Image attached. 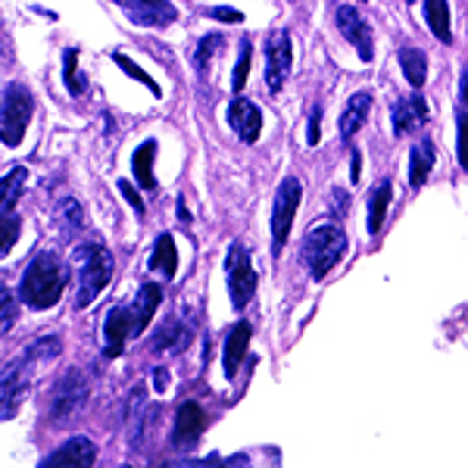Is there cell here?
Instances as JSON below:
<instances>
[{
  "label": "cell",
  "mask_w": 468,
  "mask_h": 468,
  "mask_svg": "<svg viewBox=\"0 0 468 468\" xmlns=\"http://www.w3.org/2000/svg\"><path fill=\"white\" fill-rule=\"evenodd\" d=\"M250 59H253V48L244 41V44H240V50H238V63H234V75H231V90H234V94H244L247 75H250Z\"/></svg>",
  "instance_id": "obj_33"
},
{
  "label": "cell",
  "mask_w": 468,
  "mask_h": 468,
  "mask_svg": "<svg viewBox=\"0 0 468 468\" xmlns=\"http://www.w3.org/2000/svg\"><path fill=\"white\" fill-rule=\"evenodd\" d=\"M26 178H28L26 165H13V169L0 178V213H13V207L19 203V194H22Z\"/></svg>",
  "instance_id": "obj_28"
},
{
  "label": "cell",
  "mask_w": 468,
  "mask_h": 468,
  "mask_svg": "<svg viewBox=\"0 0 468 468\" xmlns=\"http://www.w3.org/2000/svg\"><path fill=\"white\" fill-rule=\"evenodd\" d=\"M209 16L218 22H244V13L231 10V6H216V10H209Z\"/></svg>",
  "instance_id": "obj_39"
},
{
  "label": "cell",
  "mask_w": 468,
  "mask_h": 468,
  "mask_svg": "<svg viewBox=\"0 0 468 468\" xmlns=\"http://www.w3.org/2000/svg\"><path fill=\"white\" fill-rule=\"evenodd\" d=\"M359 178H362V154L359 150H353L350 154V181L353 185H359Z\"/></svg>",
  "instance_id": "obj_41"
},
{
  "label": "cell",
  "mask_w": 468,
  "mask_h": 468,
  "mask_svg": "<svg viewBox=\"0 0 468 468\" xmlns=\"http://www.w3.org/2000/svg\"><path fill=\"white\" fill-rule=\"evenodd\" d=\"M32 368H35V359L28 356V353L10 359L0 368V419H10V415L19 410L22 397H26V388H28V378H32Z\"/></svg>",
  "instance_id": "obj_8"
},
{
  "label": "cell",
  "mask_w": 468,
  "mask_h": 468,
  "mask_svg": "<svg viewBox=\"0 0 468 468\" xmlns=\"http://www.w3.org/2000/svg\"><path fill=\"white\" fill-rule=\"evenodd\" d=\"M147 269L150 271H163L165 278H176L178 271V247H176V238L172 234H160L154 244V253L147 260Z\"/></svg>",
  "instance_id": "obj_23"
},
{
  "label": "cell",
  "mask_w": 468,
  "mask_h": 468,
  "mask_svg": "<svg viewBox=\"0 0 468 468\" xmlns=\"http://www.w3.org/2000/svg\"><path fill=\"white\" fill-rule=\"evenodd\" d=\"M229 125L234 128L244 144H256L262 132V112L253 101H247L244 94H234V101L229 103Z\"/></svg>",
  "instance_id": "obj_13"
},
{
  "label": "cell",
  "mask_w": 468,
  "mask_h": 468,
  "mask_svg": "<svg viewBox=\"0 0 468 468\" xmlns=\"http://www.w3.org/2000/svg\"><path fill=\"white\" fill-rule=\"evenodd\" d=\"M459 101L468 103V59L463 66V75H459Z\"/></svg>",
  "instance_id": "obj_42"
},
{
  "label": "cell",
  "mask_w": 468,
  "mask_h": 468,
  "mask_svg": "<svg viewBox=\"0 0 468 468\" xmlns=\"http://www.w3.org/2000/svg\"><path fill=\"white\" fill-rule=\"evenodd\" d=\"M88 375L81 368H66L50 390V425H66V421L79 419V412L88 403Z\"/></svg>",
  "instance_id": "obj_5"
},
{
  "label": "cell",
  "mask_w": 468,
  "mask_h": 468,
  "mask_svg": "<svg viewBox=\"0 0 468 468\" xmlns=\"http://www.w3.org/2000/svg\"><path fill=\"white\" fill-rule=\"evenodd\" d=\"M154 156H156V141H144L132 156V172L134 181L141 185V191H154L156 178H154Z\"/></svg>",
  "instance_id": "obj_25"
},
{
  "label": "cell",
  "mask_w": 468,
  "mask_h": 468,
  "mask_svg": "<svg viewBox=\"0 0 468 468\" xmlns=\"http://www.w3.org/2000/svg\"><path fill=\"white\" fill-rule=\"evenodd\" d=\"M178 218H181V222H191V213H187V207H185V197H178Z\"/></svg>",
  "instance_id": "obj_43"
},
{
  "label": "cell",
  "mask_w": 468,
  "mask_h": 468,
  "mask_svg": "<svg viewBox=\"0 0 468 468\" xmlns=\"http://www.w3.org/2000/svg\"><path fill=\"white\" fill-rule=\"evenodd\" d=\"M291 66H293V44L291 35L284 28L271 32L266 37V85L271 94H278L291 79Z\"/></svg>",
  "instance_id": "obj_9"
},
{
  "label": "cell",
  "mask_w": 468,
  "mask_h": 468,
  "mask_svg": "<svg viewBox=\"0 0 468 468\" xmlns=\"http://www.w3.org/2000/svg\"><path fill=\"white\" fill-rule=\"evenodd\" d=\"M19 231H22L19 216L0 213V260H4V256L13 250V244L19 240Z\"/></svg>",
  "instance_id": "obj_32"
},
{
  "label": "cell",
  "mask_w": 468,
  "mask_h": 468,
  "mask_svg": "<svg viewBox=\"0 0 468 468\" xmlns=\"http://www.w3.org/2000/svg\"><path fill=\"white\" fill-rule=\"evenodd\" d=\"M163 303V291L156 288V284H141L138 297L132 300V322H134V335H141V331L147 328L150 319L156 315V306Z\"/></svg>",
  "instance_id": "obj_20"
},
{
  "label": "cell",
  "mask_w": 468,
  "mask_h": 468,
  "mask_svg": "<svg viewBox=\"0 0 468 468\" xmlns=\"http://www.w3.org/2000/svg\"><path fill=\"white\" fill-rule=\"evenodd\" d=\"M191 341H194L191 324H185L181 319H172L154 335V350L156 353H181V350H187Z\"/></svg>",
  "instance_id": "obj_19"
},
{
  "label": "cell",
  "mask_w": 468,
  "mask_h": 468,
  "mask_svg": "<svg viewBox=\"0 0 468 468\" xmlns=\"http://www.w3.org/2000/svg\"><path fill=\"white\" fill-rule=\"evenodd\" d=\"M368 112H372V94H368V90H356V94L346 101V107L341 112V122H337V132H341L344 141H350L353 134L366 125Z\"/></svg>",
  "instance_id": "obj_18"
},
{
  "label": "cell",
  "mask_w": 468,
  "mask_h": 468,
  "mask_svg": "<svg viewBox=\"0 0 468 468\" xmlns=\"http://www.w3.org/2000/svg\"><path fill=\"white\" fill-rule=\"evenodd\" d=\"M359 4H366V0H359Z\"/></svg>",
  "instance_id": "obj_44"
},
{
  "label": "cell",
  "mask_w": 468,
  "mask_h": 468,
  "mask_svg": "<svg viewBox=\"0 0 468 468\" xmlns=\"http://www.w3.org/2000/svg\"><path fill=\"white\" fill-rule=\"evenodd\" d=\"M300 197H303V187H300L297 178H284L275 191V200H271V253L282 256L284 244L291 238V229H293V218H297V209H300Z\"/></svg>",
  "instance_id": "obj_6"
},
{
  "label": "cell",
  "mask_w": 468,
  "mask_h": 468,
  "mask_svg": "<svg viewBox=\"0 0 468 468\" xmlns=\"http://www.w3.org/2000/svg\"><path fill=\"white\" fill-rule=\"evenodd\" d=\"M119 194H122V197H125L128 203H132V207L138 209L141 216H144V197H141V194L134 191V185H132V181H119Z\"/></svg>",
  "instance_id": "obj_38"
},
{
  "label": "cell",
  "mask_w": 468,
  "mask_h": 468,
  "mask_svg": "<svg viewBox=\"0 0 468 468\" xmlns=\"http://www.w3.org/2000/svg\"><path fill=\"white\" fill-rule=\"evenodd\" d=\"M203 428H207V415H203V406L187 399L176 410V421H172V447L176 450H191L197 447Z\"/></svg>",
  "instance_id": "obj_12"
},
{
  "label": "cell",
  "mask_w": 468,
  "mask_h": 468,
  "mask_svg": "<svg viewBox=\"0 0 468 468\" xmlns=\"http://www.w3.org/2000/svg\"><path fill=\"white\" fill-rule=\"evenodd\" d=\"M399 69L412 90H421L428 81V54L419 48H399Z\"/></svg>",
  "instance_id": "obj_24"
},
{
  "label": "cell",
  "mask_w": 468,
  "mask_h": 468,
  "mask_svg": "<svg viewBox=\"0 0 468 468\" xmlns=\"http://www.w3.org/2000/svg\"><path fill=\"white\" fill-rule=\"evenodd\" d=\"M335 22H337V28H341L344 41H350L353 48H356L362 63H372L375 59L372 28H368V22L362 19V13L356 10V6H337Z\"/></svg>",
  "instance_id": "obj_11"
},
{
  "label": "cell",
  "mask_w": 468,
  "mask_h": 468,
  "mask_svg": "<svg viewBox=\"0 0 468 468\" xmlns=\"http://www.w3.org/2000/svg\"><path fill=\"white\" fill-rule=\"evenodd\" d=\"M250 337H253L250 322H238L229 331V337H225V346H222V372H225V378H229V381H234V375H238L240 362H244V356H247V346H250Z\"/></svg>",
  "instance_id": "obj_16"
},
{
  "label": "cell",
  "mask_w": 468,
  "mask_h": 468,
  "mask_svg": "<svg viewBox=\"0 0 468 468\" xmlns=\"http://www.w3.org/2000/svg\"><path fill=\"white\" fill-rule=\"evenodd\" d=\"M346 253V234L335 222L313 225L303 238V266L313 282L328 278V271L344 260Z\"/></svg>",
  "instance_id": "obj_3"
},
{
  "label": "cell",
  "mask_w": 468,
  "mask_h": 468,
  "mask_svg": "<svg viewBox=\"0 0 468 468\" xmlns=\"http://www.w3.org/2000/svg\"><path fill=\"white\" fill-rule=\"evenodd\" d=\"M456 156H459V165L468 172V103H463L459 119H456Z\"/></svg>",
  "instance_id": "obj_35"
},
{
  "label": "cell",
  "mask_w": 468,
  "mask_h": 468,
  "mask_svg": "<svg viewBox=\"0 0 468 468\" xmlns=\"http://www.w3.org/2000/svg\"><path fill=\"white\" fill-rule=\"evenodd\" d=\"M75 266V282H79V293H75V303L81 309L94 303L101 297V291L110 284L112 278V253L101 244H79L72 256Z\"/></svg>",
  "instance_id": "obj_2"
},
{
  "label": "cell",
  "mask_w": 468,
  "mask_h": 468,
  "mask_svg": "<svg viewBox=\"0 0 468 468\" xmlns=\"http://www.w3.org/2000/svg\"><path fill=\"white\" fill-rule=\"evenodd\" d=\"M390 122H394L397 138L419 132V128L428 122V101L419 94V90L410 97H399V101L394 103V110H390Z\"/></svg>",
  "instance_id": "obj_15"
},
{
  "label": "cell",
  "mask_w": 468,
  "mask_h": 468,
  "mask_svg": "<svg viewBox=\"0 0 468 468\" xmlns=\"http://www.w3.org/2000/svg\"><path fill=\"white\" fill-rule=\"evenodd\" d=\"M66 291V266L63 260L54 250L37 253L32 262H28L26 275H22L19 284V297L26 306L32 309H50L59 303Z\"/></svg>",
  "instance_id": "obj_1"
},
{
  "label": "cell",
  "mask_w": 468,
  "mask_h": 468,
  "mask_svg": "<svg viewBox=\"0 0 468 468\" xmlns=\"http://www.w3.org/2000/svg\"><path fill=\"white\" fill-rule=\"evenodd\" d=\"M97 459V447L88 441V437H72V441H66L63 447H57L54 452H50L48 459H44V468H57V465H94Z\"/></svg>",
  "instance_id": "obj_17"
},
{
  "label": "cell",
  "mask_w": 468,
  "mask_h": 468,
  "mask_svg": "<svg viewBox=\"0 0 468 468\" xmlns=\"http://www.w3.org/2000/svg\"><path fill=\"white\" fill-rule=\"evenodd\" d=\"M225 282H229V297H231V306L238 309H247L256 293V271H253V262H250V250H247L240 240H234L225 253Z\"/></svg>",
  "instance_id": "obj_7"
},
{
  "label": "cell",
  "mask_w": 468,
  "mask_h": 468,
  "mask_svg": "<svg viewBox=\"0 0 468 468\" xmlns=\"http://www.w3.org/2000/svg\"><path fill=\"white\" fill-rule=\"evenodd\" d=\"M57 222H59V229L69 234V238H75V234L85 229V209H81V203L75 200V197L59 200V207H57Z\"/></svg>",
  "instance_id": "obj_29"
},
{
  "label": "cell",
  "mask_w": 468,
  "mask_h": 468,
  "mask_svg": "<svg viewBox=\"0 0 468 468\" xmlns=\"http://www.w3.org/2000/svg\"><path fill=\"white\" fill-rule=\"evenodd\" d=\"M32 112H35V101L26 85L13 81V85L0 90V141L6 147H16L22 141L28 122H32Z\"/></svg>",
  "instance_id": "obj_4"
},
{
  "label": "cell",
  "mask_w": 468,
  "mask_h": 468,
  "mask_svg": "<svg viewBox=\"0 0 468 468\" xmlns=\"http://www.w3.org/2000/svg\"><path fill=\"white\" fill-rule=\"evenodd\" d=\"M225 50V37L222 35H207L197 41V48H194L191 54V63L194 69H197L200 79H209V69H213V59Z\"/></svg>",
  "instance_id": "obj_27"
},
{
  "label": "cell",
  "mask_w": 468,
  "mask_h": 468,
  "mask_svg": "<svg viewBox=\"0 0 468 468\" xmlns=\"http://www.w3.org/2000/svg\"><path fill=\"white\" fill-rule=\"evenodd\" d=\"M165 388H169V368L160 366V368H154V390L156 394H165Z\"/></svg>",
  "instance_id": "obj_40"
},
{
  "label": "cell",
  "mask_w": 468,
  "mask_h": 468,
  "mask_svg": "<svg viewBox=\"0 0 468 468\" xmlns=\"http://www.w3.org/2000/svg\"><path fill=\"white\" fill-rule=\"evenodd\" d=\"M112 63H116L119 69H122L125 75H132V79L138 81V85H144V88H147V90H150V94H154V97H163L160 85H156V81L150 79V75H147L144 69H138V63H132V59H128L125 54H119V50H116V54H112Z\"/></svg>",
  "instance_id": "obj_31"
},
{
  "label": "cell",
  "mask_w": 468,
  "mask_h": 468,
  "mask_svg": "<svg viewBox=\"0 0 468 468\" xmlns=\"http://www.w3.org/2000/svg\"><path fill=\"white\" fill-rule=\"evenodd\" d=\"M128 335H134V322H132V306H116L110 309L107 322H103V356L116 359L122 356Z\"/></svg>",
  "instance_id": "obj_14"
},
{
  "label": "cell",
  "mask_w": 468,
  "mask_h": 468,
  "mask_svg": "<svg viewBox=\"0 0 468 468\" xmlns=\"http://www.w3.org/2000/svg\"><path fill=\"white\" fill-rule=\"evenodd\" d=\"M59 350H63V341H59L57 335H48V337H37V341L28 346V356H32L35 362H50L59 356Z\"/></svg>",
  "instance_id": "obj_34"
},
{
  "label": "cell",
  "mask_w": 468,
  "mask_h": 468,
  "mask_svg": "<svg viewBox=\"0 0 468 468\" xmlns=\"http://www.w3.org/2000/svg\"><path fill=\"white\" fill-rule=\"evenodd\" d=\"M394 200V185L390 181H378L368 194V218H366V229L368 234H378L384 218H388V207Z\"/></svg>",
  "instance_id": "obj_22"
},
{
  "label": "cell",
  "mask_w": 468,
  "mask_h": 468,
  "mask_svg": "<svg viewBox=\"0 0 468 468\" xmlns=\"http://www.w3.org/2000/svg\"><path fill=\"white\" fill-rule=\"evenodd\" d=\"M425 22L437 41L452 44V22H450L447 0H425Z\"/></svg>",
  "instance_id": "obj_26"
},
{
  "label": "cell",
  "mask_w": 468,
  "mask_h": 468,
  "mask_svg": "<svg viewBox=\"0 0 468 468\" xmlns=\"http://www.w3.org/2000/svg\"><path fill=\"white\" fill-rule=\"evenodd\" d=\"M112 4H116L134 26L165 28L178 19V10L169 4V0H112Z\"/></svg>",
  "instance_id": "obj_10"
},
{
  "label": "cell",
  "mask_w": 468,
  "mask_h": 468,
  "mask_svg": "<svg viewBox=\"0 0 468 468\" xmlns=\"http://www.w3.org/2000/svg\"><path fill=\"white\" fill-rule=\"evenodd\" d=\"M63 81H66V88H69L72 97H81L88 90L85 75L79 72V50H66V57H63Z\"/></svg>",
  "instance_id": "obj_30"
},
{
  "label": "cell",
  "mask_w": 468,
  "mask_h": 468,
  "mask_svg": "<svg viewBox=\"0 0 468 468\" xmlns=\"http://www.w3.org/2000/svg\"><path fill=\"white\" fill-rule=\"evenodd\" d=\"M434 163H437V147H434V141H419V144L412 147V154H410V185L419 191L421 185L428 181V176H431V169H434Z\"/></svg>",
  "instance_id": "obj_21"
},
{
  "label": "cell",
  "mask_w": 468,
  "mask_h": 468,
  "mask_svg": "<svg viewBox=\"0 0 468 468\" xmlns=\"http://www.w3.org/2000/svg\"><path fill=\"white\" fill-rule=\"evenodd\" d=\"M322 141V107H313L309 112V128H306V144L315 147Z\"/></svg>",
  "instance_id": "obj_37"
},
{
  "label": "cell",
  "mask_w": 468,
  "mask_h": 468,
  "mask_svg": "<svg viewBox=\"0 0 468 468\" xmlns=\"http://www.w3.org/2000/svg\"><path fill=\"white\" fill-rule=\"evenodd\" d=\"M16 315H19L16 297H13L10 291H0V337L16 324Z\"/></svg>",
  "instance_id": "obj_36"
}]
</instances>
